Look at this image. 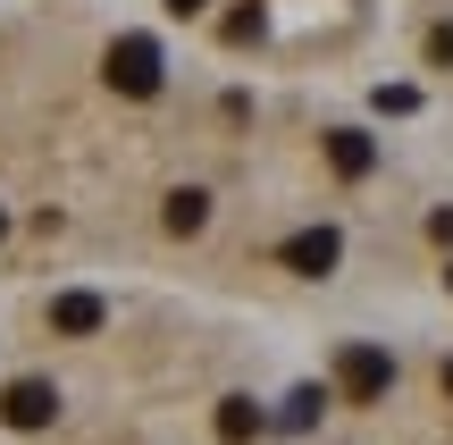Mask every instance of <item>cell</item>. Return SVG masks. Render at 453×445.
<instances>
[{"label":"cell","mask_w":453,"mask_h":445,"mask_svg":"<svg viewBox=\"0 0 453 445\" xmlns=\"http://www.w3.org/2000/svg\"><path fill=\"white\" fill-rule=\"evenodd\" d=\"M101 67H110V84H118L127 101H151V93H160V67H168V59H160V42H151V34H118Z\"/></svg>","instance_id":"6da1fadb"},{"label":"cell","mask_w":453,"mask_h":445,"mask_svg":"<svg viewBox=\"0 0 453 445\" xmlns=\"http://www.w3.org/2000/svg\"><path fill=\"white\" fill-rule=\"evenodd\" d=\"M336 387H344L353 403H378V395L395 387V362H387L378 345H344V353H336Z\"/></svg>","instance_id":"7a4b0ae2"},{"label":"cell","mask_w":453,"mask_h":445,"mask_svg":"<svg viewBox=\"0 0 453 445\" xmlns=\"http://www.w3.org/2000/svg\"><path fill=\"white\" fill-rule=\"evenodd\" d=\"M0 420H9V429H50V420H59V387L50 379H17L9 395H0Z\"/></svg>","instance_id":"3957f363"},{"label":"cell","mask_w":453,"mask_h":445,"mask_svg":"<svg viewBox=\"0 0 453 445\" xmlns=\"http://www.w3.org/2000/svg\"><path fill=\"white\" fill-rule=\"evenodd\" d=\"M336 261H344V235H336V227H303V235L286 244V269H294V278H327Z\"/></svg>","instance_id":"277c9868"},{"label":"cell","mask_w":453,"mask_h":445,"mask_svg":"<svg viewBox=\"0 0 453 445\" xmlns=\"http://www.w3.org/2000/svg\"><path fill=\"white\" fill-rule=\"evenodd\" d=\"M327 160H336V177H370V168H378V143L361 127H336V134H327Z\"/></svg>","instance_id":"5b68a950"},{"label":"cell","mask_w":453,"mask_h":445,"mask_svg":"<svg viewBox=\"0 0 453 445\" xmlns=\"http://www.w3.org/2000/svg\"><path fill=\"white\" fill-rule=\"evenodd\" d=\"M101 319H110L101 295H59V303H50V328H59V336H93Z\"/></svg>","instance_id":"8992f818"},{"label":"cell","mask_w":453,"mask_h":445,"mask_svg":"<svg viewBox=\"0 0 453 445\" xmlns=\"http://www.w3.org/2000/svg\"><path fill=\"white\" fill-rule=\"evenodd\" d=\"M202 227H211V194H202V185L168 194V235H202Z\"/></svg>","instance_id":"52a82bcc"},{"label":"cell","mask_w":453,"mask_h":445,"mask_svg":"<svg viewBox=\"0 0 453 445\" xmlns=\"http://www.w3.org/2000/svg\"><path fill=\"white\" fill-rule=\"evenodd\" d=\"M219 437H226V445L260 437V403H252V395H226V403H219Z\"/></svg>","instance_id":"ba28073f"},{"label":"cell","mask_w":453,"mask_h":445,"mask_svg":"<svg viewBox=\"0 0 453 445\" xmlns=\"http://www.w3.org/2000/svg\"><path fill=\"white\" fill-rule=\"evenodd\" d=\"M319 412H327V395H319V387H303V395H294V412H286V429H311Z\"/></svg>","instance_id":"9c48e42d"},{"label":"cell","mask_w":453,"mask_h":445,"mask_svg":"<svg viewBox=\"0 0 453 445\" xmlns=\"http://www.w3.org/2000/svg\"><path fill=\"white\" fill-rule=\"evenodd\" d=\"M226 42H260V9H235V17H226Z\"/></svg>","instance_id":"30bf717a"},{"label":"cell","mask_w":453,"mask_h":445,"mask_svg":"<svg viewBox=\"0 0 453 445\" xmlns=\"http://www.w3.org/2000/svg\"><path fill=\"white\" fill-rule=\"evenodd\" d=\"M428 59H437V67H453V26H437V34H428Z\"/></svg>","instance_id":"8fae6325"},{"label":"cell","mask_w":453,"mask_h":445,"mask_svg":"<svg viewBox=\"0 0 453 445\" xmlns=\"http://www.w3.org/2000/svg\"><path fill=\"white\" fill-rule=\"evenodd\" d=\"M428 235H437V244L453 252V211H437V219H428Z\"/></svg>","instance_id":"7c38bea8"},{"label":"cell","mask_w":453,"mask_h":445,"mask_svg":"<svg viewBox=\"0 0 453 445\" xmlns=\"http://www.w3.org/2000/svg\"><path fill=\"white\" fill-rule=\"evenodd\" d=\"M168 9H177V17H202V9H211V0H168Z\"/></svg>","instance_id":"4fadbf2b"},{"label":"cell","mask_w":453,"mask_h":445,"mask_svg":"<svg viewBox=\"0 0 453 445\" xmlns=\"http://www.w3.org/2000/svg\"><path fill=\"white\" fill-rule=\"evenodd\" d=\"M445 395H453V353H445Z\"/></svg>","instance_id":"5bb4252c"},{"label":"cell","mask_w":453,"mask_h":445,"mask_svg":"<svg viewBox=\"0 0 453 445\" xmlns=\"http://www.w3.org/2000/svg\"><path fill=\"white\" fill-rule=\"evenodd\" d=\"M0 235H9V219H0Z\"/></svg>","instance_id":"9a60e30c"}]
</instances>
